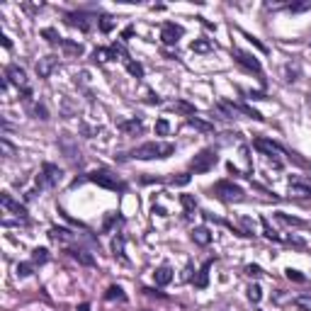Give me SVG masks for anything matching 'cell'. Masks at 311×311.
I'll use <instances>...</instances> for the list:
<instances>
[{
	"label": "cell",
	"mask_w": 311,
	"mask_h": 311,
	"mask_svg": "<svg viewBox=\"0 0 311 311\" xmlns=\"http://www.w3.org/2000/svg\"><path fill=\"white\" fill-rule=\"evenodd\" d=\"M170 153H175V146L173 144H161V141H148V144H141L131 151V158L136 161H153V158H168Z\"/></svg>",
	"instance_id": "6da1fadb"
},
{
	"label": "cell",
	"mask_w": 311,
	"mask_h": 311,
	"mask_svg": "<svg viewBox=\"0 0 311 311\" xmlns=\"http://www.w3.org/2000/svg\"><path fill=\"white\" fill-rule=\"evenodd\" d=\"M88 180L90 183H95L97 187H105V190H124V183L122 180H117V175H112V173H107V170H92L90 175H88Z\"/></svg>",
	"instance_id": "7a4b0ae2"
},
{
	"label": "cell",
	"mask_w": 311,
	"mask_h": 311,
	"mask_svg": "<svg viewBox=\"0 0 311 311\" xmlns=\"http://www.w3.org/2000/svg\"><path fill=\"white\" fill-rule=\"evenodd\" d=\"M214 165H217V151H214V148H204V151H200V153L190 161V168H192L195 173H209Z\"/></svg>",
	"instance_id": "3957f363"
},
{
	"label": "cell",
	"mask_w": 311,
	"mask_h": 311,
	"mask_svg": "<svg viewBox=\"0 0 311 311\" xmlns=\"http://www.w3.org/2000/svg\"><path fill=\"white\" fill-rule=\"evenodd\" d=\"M214 195H217L219 200H224V202L243 200V190H241L238 185H234L231 180H219V183L214 185Z\"/></svg>",
	"instance_id": "277c9868"
},
{
	"label": "cell",
	"mask_w": 311,
	"mask_h": 311,
	"mask_svg": "<svg viewBox=\"0 0 311 311\" xmlns=\"http://www.w3.org/2000/svg\"><path fill=\"white\" fill-rule=\"evenodd\" d=\"M61 180V170L54 163H44L41 165V173L37 175V187H54Z\"/></svg>",
	"instance_id": "5b68a950"
},
{
	"label": "cell",
	"mask_w": 311,
	"mask_h": 311,
	"mask_svg": "<svg viewBox=\"0 0 311 311\" xmlns=\"http://www.w3.org/2000/svg\"><path fill=\"white\" fill-rule=\"evenodd\" d=\"M231 54H234L238 66H243L246 71H253V73H258V75L263 73V66H260V61H258L253 54H248V51H243V49H234Z\"/></svg>",
	"instance_id": "8992f818"
},
{
	"label": "cell",
	"mask_w": 311,
	"mask_h": 311,
	"mask_svg": "<svg viewBox=\"0 0 311 311\" xmlns=\"http://www.w3.org/2000/svg\"><path fill=\"white\" fill-rule=\"evenodd\" d=\"M253 144H256L258 151H263L268 158H273L275 163H277V168H280V161H277V156H282V146H280V144H275L270 139H256Z\"/></svg>",
	"instance_id": "52a82bcc"
},
{
	"label": "cell",
	"mask_w": 311,
	"mask_h": 311,
	"mask_svg": "<svg viewBox=\"0 0 311 311\" xmlns=\"http://www.w3.org/2000/svg\"><path fill=\"white\" fill-rule=\"evenodd\" d=\"M185 34V29L180 24H173V22H165L163 24V32H161V39L163 44H178V39Z\"/></svg>",
	"instance_id": "ba28073f"
},
{
	"label": "cell",
	"mask_w": 311,
	"mask_h": 311,
	"mask_svg": "<svg viewBox=\"0 0 311 311\" xmlns=\"http://www.w3.org/2000/svg\"><path fill=\"white\" fill-rule=\"evenodd\" d=\"M0 204H2V207H5V209H7L10 214L19 217V219H24V217H27V209H24V207H22L19 202L12 200V197H10L7 192H2V195H0Z\"/></svg>",
	"instance_id": "9c48e42d"
},
{
	"label": "cell",
	"mask_w": 311,
	"mask_h": 311,
	"mask_svg": "<svg viewBox=\"0 0 311 311\" xmlns=\"http://www.w3.org/2000/svg\"><path fill=\"white\" fill-rule=\"evenodd\" d=\"M56 66H58V58H56V56H44V58L37 61V75L39 78H49V75L54 73Z\"/></svg>",
	"instance_id": "30bf717a"
},
{
	"label": "cell",
	"mask_w": 311,
	"mask_h": 311,
	"mask_svg": "<svg viewBox=\"0 0 311 311\" xmlns=\"http://www.w3.org/2000/svg\"><path fill=\"white\" fill-rule=\"evenodd\" d=\"M5 75H7V80H12L15 85H19V88H24V90H27V73H24L19 66L10 63V66H7V71H5Z\"/></svg>",
	"instance_id": "8fae6325"
},
{
	"label": "cell",
	"mask_w": 311,
	"mask_h": 311,
	"mask_svg": "<svg viewBox=\"0 0 311 311\" xmlns=\"http://www.w3.org/2000/svg\"><path fill=\"white\" fill-rule=\"evenodd\" d=\"M68 256L73 258V260H78L80 265H85V268H92V265H95V258H92L88 251H83V248H68Z\"/></svg>",
	"instance_id": "7c38bea8"
},
{
	"label": "cell",
	"mask_w": 311,
	"mask_h": 311,
	"mask_svg": "<svg viewBox=\"0 0 311 311\" xmlns=\"http://www.w3.org/2000/svg\"><path fill=\"white\" fill-rule=\"evenodd\" d=\"M49 238L56 241V243H68V241L73 238V234H71L68 229H63V226H51V229H49Z\"/></svg>",
	"instance_id": "4fadbf2b"
},
{
	"label": "cell",
	"mask_w": 311,
	"mask_h": 311,
	"mask_svg": "<svg viewBox=\"0 0 311 311\" xmlns=\"http://www.w3.org/2000/svg\"><path fill=\"white\" fill-rule=\"evenodd\" d=\"M192 241L200 243V246H209V243H212V234H209V229H207V226H197V229H192Z\"/></svg>",
	"instance_id": "5bb4252c"
},
{
	"label": "cell",
	"mask_w": 311,
	"mask_h": 311,
	"mask_svg": "<svg viewBox=\"0 0 311 311\" xmlns=\"http://www.w3.org/2000/svg\"><path fill=\"white\" fill-rule=\"evenodd\" d=\"M209 268H212V260H207L200 268V275H197V280H195V287H197V290H204V287L209 285Z\"/></svg>",
	"instance_id": "9a60e30c"
},
{
	"label": "cell",
	"mask_w": 311,
	"mask_h": 311,
	"mask_svg": "<svg viewBox=\"0 0 311 311\" xmlns=\"http://www.w3.org/2000/svg\"><path fill=\"white\" fill-rule=\"evenodd\" d=\"M119 129H122L124 134H141V131H144V124H141L139 119H124V122H119Z\"/></svg>",
	"instance_id": "2e32d148"
},
{
	"label": "cell",
	"mask_w": 311,
	"mask_h": 311,
	"mask_svg": "<svg viewBox=\"0 0 311 311\" xmlns=\"http://www.w3.org/2000/svg\"><path fill=\"white\" fill-rule=\"evenodd\" d=\"M105 299H107V302H114V299H117V302H127V294H124V290H122L119 285H110L107 292H105Z\"/></svg>",
	"instance_id": "e0dca14e"
},
{
	"label": "cell",
	"mask_w": 311,
	"mask_h": 311,
	"mask_svg": "<svg viewBox=\"0 0 311 311\" xmlns=\"http://www.w3.org/2000/svg\"><path fill=\"white\" fill-rule=\"evenodd\" d=\"M153 280H156V285H168V282L173 280V270H170L168 265H161V268L153 273Z\"/></svg>",
	"instance_id": "ac0fdd59"
},
{
	"label": "cell",
	"mask_w": 311,
	"mask_h": 311,
	"mask_svg": "<svg viewBox=\"0 0 311 311\" xmlns=\"http://www.w3.org/2000/svg\"><path fill=\"white\" fill-rule=\"evenodd\" d=\"M58 144H61V148L66 151V156L68 158H78V151H75V146H73V141H71V136L68 134H63V136H58Z\"/></svg>",
	"instance_id": "d6986e66"
},
{
	"label": "cell",
	"mask_w": 311,
	"mask_h": 311,
	"mask_svg": "<svg viewBox=\"0 0 311 311\" xmlns=\"http://www.w3.org/2000/svg\"><path fill=\"white\" fill-rule=\"evenodd\" d=\"M290 190H292V195H297V197H307V195H311V183L299 185L297 180H290Z\"/></svg>",
	"instance_id": "ffe728a7"
},
{
	"label": "cell",
	"mask_w": 311,
	"mask_h": 311,
	"mask_svg": "<svg viewBox=\"0 0 311 311\" xmlns=\"http://www.w3.org/2000/svg\"><path fill=\"white\" fill-rule=\"evenodd\" d=\"M112 251H114V258H119L122 263H127V256H124V236H117L112 241Z\"/></svg>",
	"instance_id": "44dd1931"
},
{
	"label": "cell",
	"mask_w": 311,
	"mask_h": 311,
	"mask_svg": "<svg viewBox=\"0 0 311 311\" xmlns=\"http://www.w3.org/2000/svg\"><path fill=\"white\" fill-rule=\"evenodd\" d=\"M212 49H214V44L207 41V39H195V41H192V51H195V54H207V51H212Z\"/></svg>",
	"instance_id": "7402d4cb"
},
{
	"label": "cell",
	"mask_w": 311,
	"mask_h": 311,
	"mask_svg": "<svg viewBox=\"0 0 311 311\" xmlns=\"http://www.w3.org/2000/svg\"><path fill=\"white\" fill-rule=\"evenodd\" d=\"M187 124L195 127V129H200V131H204V134H212V131H214V127L207 124V122H202L200 117H187Z\"/></svg>",
	"instance_id": "603a6c76"
},
{
	"label": "cell",
	"mask_w": 311,
	"mask_h": 311,
	"mask_svg": "<svg viewBox=\"0 0 311 311\" xmlns=\"http://www.w3.org/2000/svg\"><path fill=\"white\" fill-rule=\"evenodd\" d=\"M68 22H71V24H75V27H80L83 32H88V29H90V22H88V17H85V15H68Z\"/></svg>",
	"instance_id": "cb8c5ba5"
},
{
	"label": "cell",
	"mask_w": 311,
	"mask_h": 311,
	"mask_svg": "<svg viewBox=\"0 0 311 311\" xmlns=\"http://www.w3.org/2000/svg\"><path fill=\"white\" fill-rule=\"evenodd\" d=\"M61 46H63L68 54H73V56L83 54V46H80V44H75V41H71V39H63V41H61Z\"/></svg>",
	"instance_id": "d4e9b609"
},
{
	"label": "cell",
	"mask_w": 311,
	"mask_h": 311,
	"mask_svg": "<svg viewBox=\"0 0 311 311\" xmlns=\"http://www.w3.org/2000/svg\"><path fill=\"white\" fill-rule=\"evenodd\" d=\"M297 78H299V66H297V63H287V66H285V80H287V83H294Z\"/></svg>",
	"instance_id": "484cf974"
},
{
	"label": "cell",
	"mask_w": 311,
	"mask_h": 311,
	"mask_svg": "<svg viewBox=\"0 0 311 311\" xmlns=\"http://www.w3.org/2000/svg\"><path fill=\"white\" fill-rule=\"evenodd\" d=\"M46 260H49V251H46V248H34V251H32V263H34V265H41V263H46Z\"/></svg>",
	"instance_id": "4316f807"
},
{
	"label": "cell",
	"mask_w": 311,
	"mask_h": 311,
	"mask_svg": "<svg viewBox=\"0 0 311 311\" xmlns=\"http://www.w3.org/2000/svg\"><path fill=\"white\" fill-rule=\"evenodd\" d=\"M260 224H263V234H265V238H270V241H280V236H277V231H275L273 226H270V221L265 219H260Z\"/></svg>",
	"instance_id": "83f0119b"
},
{
	"label": "cell",
	"mask_w": 311,
	"mask_h": 311,
	"mask_svg": "<svg viewBox=\"0 0 311 311\" xmlns=\"http://www.w3.org/2000/svg\"><path fill=\"white\" fill-rule=\"evenodd\" d=\"M180 204L185 207V212H195L197 209V200L192 195H180Z\"/></svg>",
	"instance_id": "f1b7e54d"
},
{
	"label": "cell",
	"mask_w": 311,
	"mask_h": 311,
	"mask_svg": "<svg viewBox=\"0 0 311 311\" xmlns=\"http://www.w3.org/2000/svg\"><path fill=\"white\" fill-rule=\"evenodd\" d=\"M41 37L46 39V41H51V44H61V41H63V39L58 37V32H56V29H51V27L41 29Z\"/></svg>",
	"instance_id": "f546056e"
},
{
	"label": "cell",
	"mask_w": 311,
	"mask_h": 311,
	"mask_svg": "<svg viewBox=\"0 0 311 311\" xmlns=\"http://www.w3.org/2000/svg\"><path fill=\"white\" fill-rule=\"evenodd\" d=\"M277 219L280 221H285V224H290V226H307L302 219H297V217H290V214H285V212H280L277 214Z\"/></svg>",
	"instance_id": "4dcf8cb0"
},
{
	"label": "cell",
	"mask_w": 311,
	"mask_h": 311,
	"mask_svg": "<svg viewBox=\"0 0 311 311\" xmlns=\"http://www.w3.org/2000/svg\"><path fill=\"white\" fill-rule=\"evenodd\" d=\"M238 112H243V114H248V117H253V119H258V122H263V114L258 110H253V107H248V105H236Z\"/></svg>",
	"instance_id": "1f68e13d"
},
{
	"label": "cell",
	"mask_w": 311,
	"mask_h": 311,
	"mask_svg": "<svg viewBox=\"0 0 311 311\" xmlns=\"http://www.w3.org/2000/svg\"><path fill=\"white\" fill-rule=\"evenodd\" d=\"M173 110H178V112H185L187 117H195V107H192V105H187L185 100H180V102H175V105H173Z\"/></svg>",
	"instance_id": "d6a6232c"
},
{
	"label": "cell",
	"mask_w": 311,
	"mask_h": 311,
	"mask_svg": "<svg viewBox=\"0 0 311 311\" xmlns=\"http://www.w3.org/2000/svg\"><path fill=\"white\" fill-rule=\"evenodd\" d=\"M168 131H170V124H168L165 117H161V119L156 122V134H158V136H168Z\"/></svg>",
	"instance_id": "836d02e7"
},
{
	"label": "cell",
	"mask_w": 311,
	"mask_h": 311,
	"mask_svg": "<svg viewBox=\"0 0 311 311\" xmlns=\"http://www.w3.org/2000/svg\"><path fill=\"white\" fill-rule=\"evenodd\" d=\"M248 299H251L253 304H258V302L263 299V290H260L258 285H251V287H248Z\"/></svg>",
	"instance_id": "e575fe53"
},
{
	"label": "cell",
	"mask_w": 311,
	"mask_h": 311,
	"mask_svg": "<svg viewBox=\"0 0 311 311\" xmlns=\"http://www.w3.org/2000/svg\"><path fill=\"white\" fill-rule=\"evenodd\" d=\"M294 307L302 311H311V297H297V299H294Z\"/></svg>",
	"instance_id": "d590c367"
},
{
	"label": "cell",
	"mask_w": 311,
	"mask_h": 311,
	"mask_svg": "<svg viewBox=\"0 0 311 311\" xmlns=\"http://www.w3.org/2000/svg\"><path fill=\"white\" fill-rule=\"evenodd\" d=\"M127 71L131 75H136V78H141L144 75V68H141V63H136V61H129L127 58Z\"/></svg>",
	"instance_id": "8d00e7d4"
},
{
	"label": "cell",
	"mask_w": 311,
	"mask_h": 311,
	"mask_svg": "<svg viewBox=\"0 0 311 311\" xmlns=\"http://www.w3.org/2000/svg\"><path fill=\"white\" fill-rule=\"evenodd\" d=\"M112 27H114V19H112L110 15L100 17V29H102V32H112Z\"/></svg>",
	"instance_id": "74e56055"
},
{
	"label": "cell",
	"mask_w": 311,
	"mask_h": 311,
	"mask_svg": "<svg viewBox=\"0 0 311 311\" xmlns=\"http://www.w3.org/2000/svg\"><path fill=\"white\" fill-rule=\"evenodd\" d=\"M17 275H19V277H29V275H32V265H29V263H19V265H17Z\"/></svg>",
	"instance_id": "f35d334b"
},
{
	"label": "cell",
	"mask_w": 311,
	"mask_h": 311,
	"mask_svg": "<svg viewBox=\"0 0 311 311\" xmlns=\"http://www.w3.org/2000/svg\"><path fill=\"white\" fill-rule=\"evenodd\" d=\"M311 7V0H307V2H294V5H290V10L292 12H302V10H309Z\"/></svg>",
	"instance_id": "ab89813d"
},
{
	"label": "cell",
	"mask_w": 311,
	"mask_h": 311,
	"mask_svg": "<svg viewBox=\"0 0 311 311\" xmlns=\"http://www.w3.org/2000/svg\"><path fill=\"white\" fill-rule=\"evenodd\" d=\"M287 277L294 280V282H304V275L299 273V270H292V268H287Z\"/></svg>",
	"instance_id": "60d3db41"
},
{
	"label": "cell",
	"mask_w": 311,
	"mask_h": 311,
	"mask_svg": "<svg viewBox=\"0 0 311 311\" xmlns=\"http://www.w3.org/2000/svg\"><path fill=\"white\" fill-rule=\"evenodd\" d=\"M34 114H37L39 119H49V110L44 105H34Z\"/></svg>",
	"instance_id": "b9f144b4"
},
{
	"label": "cell",
	"mask_w": 311,
	"mask_h": 311,
	"mask_svg": "<svg viewBox=\"0 0 311 311\" xmlns=\"http://www.w3.org/2000/svg\"><path fill=\"white\" fill-rule=\"evenodd\" d=\"M246 273L251 275V277H263V268H260V265H248Z\"/></svg>",
	"instance_id": "7bdbcfd3"
},
{
	"label": "cell",
	"mask_w": 311,
	"mask_h": 311,
	"mask_svg": "<svg viewBox=\"0 0 311 311\" xmlns=\"http://www.w3.org/2000/svg\"><path fill=\"white\" fill-rule=\"evenodd\" d=\"M190 183V175H180V178H173V185H187Z\"/></svg>",
	"instance_id": "ee69618b"
},
{
	"label": "cell",
	"mask_w": 311,
	"mask_h": 311,
	"mask_svg": "<svg viewBox=\"0 0 311 311\" xmlns=\"http://www.w3.org/2000/svg\"><path fill=\"white\" fill-rule=\"evenodd\" d=\"M246 37H248V41H251V44H256V46L260 49V51H268V49H265V44H260V41H258L256 37H251V34H246Z\"/></svg>",
	"instance_id": "f6af8a7d"
},
{
	"label": "cell",
	"mask_w": 311,
	"mask_h": 311,
	"mask_svg": "<svg viewBox=\"0 0 311 311\" xmlns=\"http://www.w3.org/2000/svg\"><path fill=\"white\" fill-rule=\"evenodd\" d=\"M2 151H5V156H7V158L12 156V146L7 144V139H2Z\"/></svg>",
	"instance_id": "bcb514c9"
},
{
	"label": "cell",
	"mask_w": 311,
	"mask_h": 311,
	"mask_svg": "<svg viewBox=\"0 0 311 311\" xmlns=\"http://www.w3.org/2000/svg\"><path fill=\"white\" fill-rule=\"evenodd\" d=\"M190 273H192V268L187 265V268H185V275H183V280H190Z\"/></svg>",
	"instance_id": "7dc6e473"
},
{
	"label": "cell",
	"mask_w": 311,
	"mask_h": 311,
	"mask_svg": "<svg viewBox=\"0 0 311 311\" xmlns=\"http://www.w3.org/2000/svg\"><path fill=\"white\" fill-rule=\"evenodd\" d=\"M75 311H90V304H80V307H78Z\"/></svg>",
	"instance_id": "c3c4849f"
},
{
	"label": "cell",
	"mask_w": 311,
	"mask_h": 311,
	"mask_svg": "<svg viewBox=\"0 0 311 311\" xmlns=\"http://www.w3.org/2000/svg\"><path fill=\"white\" fill-rule=\"evenodd\" d=\"M144 311H151V309H144Z\"/></svg>",
	"instance_id": "681fc988"
}]
</instances>
